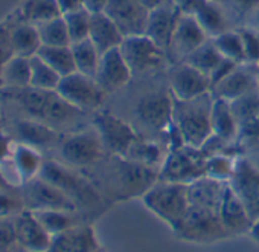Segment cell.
<instances>
[{"instance_id": "cb8c5ba5", "label": "cell", "mask_w": 259, "mask_h": 252, "mask_svg": "<svg viewBox=\"0 0 259 252\" xmlns=\"http://www.w3.org/2000/svg\"><path fill=\"white\" fill-rule=\"evenodd\" d=\"M227 185V182H221L209 176H203L194 181L188 185L189 205L220 212Z\"/></svg>"}, {"instance_id": "8d00e7d4", "label": "cell", "mask_w": 259, "mask_h": 252, "mask_svg": "<svg viewBox=\"0 0 259 252\" xmlns=\"http://www.w3.org/2000/svg\"><path fill=\"white\" fill-rule=\"evenodd\" d=\"M223 60H224L223 55L218 52V49L215 48V45L209 39L203 46H200L191 55H188L183 61L189 63L191 66H194L195 69H198L204 75L210 77L213 74V70L223 63Z\"/></svg>"}, {"instance_id": "d6986e66", "label": "cell", "mask_w": 259, "mask_h": 252, "mask_svg": "<svg viewBox=\"0 0 259 252\" xmlns=\"http://www.w3.org/2000/svg\"><path fill=\"white\" fill-rule=\"evenodd\" d=\"M7 162L13 168L11 179H10L11 187L25 185L29 181L38 177L45 165L40 150L19 141H14L11 156Z\"/></svg>"}, {"instance_id": "277c9868", "label": "cell", "mask_w": 259, "mask_h": 252, "mask_svg": "<svg viewBox=\"0 0 259 252\" xmlns=\"http://www.w3.org/2000/svg\"><path fill=\"white\" fill-rule=\"evenodd\" d=\"M40 177L58 187L78 208L93 209L102 203V194L93 182L75 173L72 167L58 162H45Z\"/></svg>"}, {"instance_id": "db71d44e", "label": "cell", "mask_w": 259, "mask_h": 252, "mask_svg": "<svg viewBox=\"0 0 259 252\" xmlns=\"http://www.w3.org/2000/svg\"><path fill=\"white\" fill-rule=\"evenodd\" d=\"M256 244H259V219H256L254 222H253V225H251V228H250V231H248V234H247Z\"/></svg>"}, {"instance_id": "816d5d0a", "label": "cell", "mask_w": 259, "mask_h": 252, "mask_svg": "<svg viewBox=\"0 0 259 252\" xmlns=\"http://www.w3.org/2000/svg\"><path fill=\"white\" fill-rule=\"evenodd\" d=\"M57 4H58L63 16L78 11V10H82V0H57Z\"/></svg>"}, {"instance_id": "b9f144b4", "label": "cell", "mask_w": 259, "mask_h": 252, "mask_svg": "<svg viewBox=\"0 0 259 252\" xmlns=\"http://www.w3.org/2000/svg\"><path fill=\"white\" fill-rule=\"evenodd\" d=\"M63 17H64V22H66L72 43H78V42L89 39L90 25H92V14L89 11H85L82 8V10L69 13Z\"/></svg>"}, {"instance_id": "11a10c76", "label": "cell", "mask_w": 259, "mask_h": 252, "mask_svg": "<svg viewBox=\"0 0 259 252\" xmlns=\"http://www.w3.org/2000/svg\"><path fill=\"white\" fill-rule=\"evenodd\" d=\"M248 26H251V28H254V29H257L259 31V10L257 11H254L250 17H248Z\"/></svg>"}, {"instance_id": "7402d4cb", "label": "cell", "mask_w": 259, "mask_h": 252, "mask_svg": "<svg viewBox=\"0 0 259 252\" xmlns=\"http://www.w3.org/2000/svg\"><path fill=\"white\" fill-rule=\"evenodd\" d=\"M14 225L23 252H48L52 235L43 228L32 211H22L14 217Z\"/></svg>"}, {"instance_id": "c3c4849f", "label": "cell", "mask_w": 259, "mask_h": 252, "mask_svg": "<svg viewBox=\"0 0 259 252\" xmlns=\"http://www.w3.org/2000/svg\"><path fill=\"white\" fill-rule=\"evenodd\" d=\"M232 7L242 16H251L259 10V0H230Z\"/></svg>"}, {"instance_id": "4dcf8cb0", "label": "cell", "mask_w": 259, "mask_h": 252, "mask_svg": "<svg viewBox=\"0 0 259 252\" xmlns=\"http://www.w3.org/2000/svg\"><path fill=\"white\" fill-rule=\"evenodd\" d=\"M10 45L14 55L31 58L38 54L41 45V39L35 25L28 22H20L10 32Z\"/></svg>"}, {"instance_id": "680465c9", "label": "cell", "mask_w": 259, "mask_h": 252, "mask_svg": "<svg viewBox=\"0 0 259 252\" xmlns=\"http://www.w3.org/2000/svg\"><path fill=\"white\" fill-rule=\"evenodd\" d=\"M209 2H217V4H221V2H224V0H209Z\"/></svg>"}, {"instance_id": "f35d334b", "label": "cell", "mask_w": 259, "mask_h": 252, "mask_svg": "<svg viewBox=\"0 0 259 252\" xmlns=\"http://www.w3.org/2000/svg\"><path fill=\"white\" fill-rule=\"evenodd\" d=\"M61 77L38 55L31 57V86L41 90H57Z\"/></svg>"}, {"instance_id": "e0dca14e", "label": "cell", "mask_w": 259, "mask_h": 252, "mask_svg": "<svg viewBox=\"0 0 259 252\" xmlns=\"http://www.w3.org/2000/svg\"><path fill=\"white\" fill-rule=\"evenodd\" d=\"M133 77L128 63L125 61L120 49H111L101 55L99 67L96 72V83L105 93H114L125 87Z\"/></svg>"}, {"instance_id": "7dc6e473", "label": "cell", "mask_w": 259, "mask_h": 252, "mask_svg": "<svg viewBox=\"0 0 259 252\" xmlns=\"http://www.w3.org/2000/svg\"><path fill=\"white\" fill-rule=\"evenodd\" d=\"M239 32L242 37L245 63L259 66V31L251 26H245L239 29Z\"/></svg>"}, {"instance_id": "484cf974", "label": "cell", "mask_w": 259, "mask_h": 252, "mask_svg": "<svg viewBox=\"0 0 259 252\" xmlns=\"http://www.w3.org/2000/svg\"><path fill=\"white\" fill-rule=\"evenodd\" d=\"M14 132L19 142L31 146L37 150L49 149L58 142V133L54 127L32 118L19 121L14 127Z\"/></svg>"}, {"instance_id": "7c38bea8", "label": "cell", "mask_w": 259, "mask_h": 252, "mask_svg": "<svg viewBox=\"0 0 259 252\" xmlns=\"http://www.w3.org/2000/svg\"><path fill=\"white\" fill-rule=\"evenodd\" d=\"M227 184L247 209L250 219L253 222L259 219V168L247 156H239Z\"/></svg>"}, {"instance_id": "9a60e30c", "label": "cell", "mask_w": 259, "mask_h": 252, "mask_svg": "<svg viewBox=\"0 0 259 252\" xmlns=\"http://www.w3.org/2000/svg\"><path fill=\"white\" fill-rule=\"evenodd\" d=\"M169 92L179 101H189L212 92V84L207 75L195 69L186 61L176 63L168 74Z\"/></svg>"}, {"instance_id": "f6af8a7d", "label": "cell", "mask_w": 259, "mask_h": 252, "mask_svg": "<svg viewBox=\"0 0 259 252\" xmlns=\"http://www.w3.org/2000/svg\"><path fill=\"white\" fill-rule=\"evenodd\" d=\"M25 209L26 206H25L23 197L11 193L10 188L0 190V220L14 219Z\"/></svg>"}, {"instance_id": "6f0895ef", "label": "cell", "mask_w": 259, "mask_h": 252, "mask_svg": "<svg viewBox=\"0 0 259 252\" xmlns=\"http://www.w3.org/2000/svg\"><path fill=\"white\" fill-rule=\"evenodd\" d=\"M247 158H248V159H250V161H251V162L259 168V153H256V155H253V156H247Z\"/></svg>"}, {"instance_id": "ee69618b", "label": "cell", "mask_w": 259, "mask_h": 252, "mask_svg": "<svg viewBox=\"0 0 259 252\" xmlns=\"http://www.w3.org/2000/svg\"><path fill=\"white\" fill-rule=\"evenodd\" d=\"M236 146L242 156L259 153V116L239 127Z\"/></svg>"}, {"instance_id": "f907efd6", "label": "cell", "mask_w": 259, "mask_h": 252, "mask_svg": "<svg viewBox=\"0 0 259 252\" xmlns=\"http://www.w3.org/2000/svg\"><path fill=\"white\" fill-rule=\"evenodd\" d=\"M110 0H82V8L90 14L105 13Z\"/></svg>"}, {"instance_id": "7a4b0ae2", "label": "cell", "mask_w": 259, "mask_h": 252, "mask_svg": "<svg viewBox=\"0 0 259 252\" xmlns=\"http://www.w3.org/2000/svg\"><path fill=\"white\" fill-rule=\"evenodd\" d=\"M212 102H213L212 93L189 101L176 99L172 124L183 136L186 146L194 149H201L206 144V141L212 136V124H210Z\"/></svg>"}, {"instance_id": "52a82bcc", "label": "cell", "mask_w": 259, "mask_h": 252, "mask_svg": "<svg viewBox=\"0 0 259 252\" xmlns=\"http://www.w3.org/2000/svg\"><path fill=\"white\" fill-rule=\"evenodd\" d=\"M206 159L207 156L201 152V149L185 146L169 150L159 170V179L189 185L194 181L206 176Z\"/></svg>"}, {"instance_id": "94428289", "label": "cell", "mask_w": 259, "mask_h": 252, "mask_svg": "<svg viewBox=\"0 0 259 252\" xmlns=\"http://www.w3.org/2000/svg\"><path fill=\"white\" fill-rule=\"evenodd\" d=\"M257 89H259V78H257Z\"/></svg>"}, {"instance_id": "8992f818", "label": "cell", "mask_w": 259, "mask_h": 252, "mask_svg": "<svg viewBox=\"0 0 259 252\" xmlns=\"http://www.w3.org/2000/svg\"><path fill=\"white\" fill-rule=\"evenodd\" d=\"M180 240L195 244H212L229 238L218 211L189 205L183 220L172 231Z\"/></svg>"}, {"instance_id": "ac0fdd59", "label": "cell", "mask_w": 259, "mask_h": 252, "mask_svg": "<svg viewBox=\"0 0 259 252\" xmlns=\"http://www.w3.org/2000/svg\"><path fill=\"white\" fill-rule=\"evenodd\" d=\"M259 66L242 63L238 64L223 81L212 87V96L226 99L229 102L238 99L239 96L257 89Z\"/></svg>"}, {"instance_id": "3957f363", "label": "cell", "mask_w": 259, "mask_h": 252, "mask_svg": "<svg viewBox=\"0 0 259 252\" xmlns=\"http://www.w3.org/2000/svg\"><path fill=\"white\" fill-rule=\"evenodd\" d=\"M142 202L148 211L165 222L174 231L183 220L188 208V185L166 181H157L144 196Z\"/></svg>"}, {"instance_id": "5bb4252c", "label": "cell", "mask_w": 259, "mask_h": 252, "mask_svg": "<svg viewBox=\"0 0 259 252\" xmlns=\"http://www.w3.org/2000/svg\"><path fill=\"white\" fill-rule=\"evenodd\" d=\"M23 202L29 211H46V209H63V211H79L75 202L66 196L58 187L35 177L23 185Z\"/></svg>"}, {"instance_id": "bcb514c9", "label": "cell", "mask_w": 259, "mask_h": 252, "mask_svg": "<svg viewBox=\"0 0 259 252\" xmlns=\"http://www.w3.org/2000/svg\"><path fill=\"white\" fill-rule=\"evenodd\" d=\"M0 252H23L14 219H5L0 220Z\"/></svg>"}, {"instance_id": "f5cc1de1", "label": "cell", "mask_w": 259, "mask_h": 252, "mask_svg": "<svg viewBox=\"0 0 259 252\" xmlns=\"http://www.w3.org/2000/svg\"><path fill=\"white\" fill-rule=\"evenodd\" d=\"M139 2H141L148 11H153V10L159 8V7H162L163 4L169 2V0H139Z\"/></svg>"}, {"instance_id": "e575fe53", "label": "cell", "mask_w": 259, "mask_h": 252, "mask_svg": "<svg viewBox=\"0 0 259 252\" xmlns=\"http://www.w3.org/2000/svg\"><path fill=\"white\" fill-rule=\"evenodd\" d=\"M37 55L46 61L61 78L76 72L70 46H41Z\"/></svg>"}, {"instance_id": "83f0119b", "label": "cell", "mask_w": 259, "mask_h": 252, "mask_svg": "<svg viewBox=\"0 0 259 252\" xmlns=\"http://www.w3.org/2000/svg\"><path fill=\"white\" fill-rule=\"evenodd\" d=\"M210 124L213 136L229 144H236L239 135V124L235 118V113L229 101L213 98L210 110Z\"/></svg>"}, {"instance_id": "d6a6232c", "label": "cell", "mask_w": 259, "mask_h": 252, "mask_svg": "<svg viewBox=\"0 0 259 252\" xmlns=\"http://www.w3.org/2000/svg\"><path fill=\"white\" fill-rule=\"evenodd\" d=\"M32 212L52 237L82 225V217L79 215L78 211L46 209V211H32Z\"/></svg>"}, {"instance_id": "f1b7e54d", "label": "cell", "mask_w": 259, "mask_h": 252, "mask_svg": "<svg viewBox=\"0 0 259 252\" xmlns=\"http://www.w3.org/2000/svg\"><path fill=\"white\" fill-rule=\"evenodd\" d=\"M206 31L209 39H213L226 31H229V22L221 4L209 2V0H198L194 11L191 13Z\"/></svg>"}, {"instance_id": "ffe728a7", "label": "cell", "mask_w": 259, "mask_h": 252, "mask_svg": "<svg viewBox=\"0 0 259 252\" xmlns=\"http://www.w3.org/2000/svg\"><path fill=\"white\" fill-rule=\"evenodd\" d=\"M207 40H209V35L200 26L197 19L191 14L183 13L176 26V31L172 34L168 49L176 57H179L180 61H183L188 55H191L200 46H203Z\"/></svg>"}, {"instance_id": "6da1fadb", "label": "cell", "mask_w": 259, "mask_h": 252, "mask_svg": "<svg viewBox=\"0 0 259 252\" xmlns=\"http://www.w3.org/2000/svg\"><path fill=\"white\" fill-rule=\"evenodd\" d=\"M32 119L41 121L55 129V125H66L76 121L84 113L70 105L57 90H41L26 87L22 90L8 92Z\"/></svg>"}, {"instance_id": "836d02e7", "label": "cell", "mask_w": 259, "mask_h": 252, "mask_svg": "<svg viewBox=\"0 0 259 252\" xmlns=\"http://www.w3.org/2000/svg\"><path fill=\"white\" fill-rule=\"evenodd\" d=\"M70 48H72L76 72L95 78L101 61V52L95 48V45L89 39L78 43H72Z\"/></svg>"}, {"instance_id": "74e56055", "label": "cell", "mask_w": 259, "mask_h": 252, "mask_svg": "<svg viewBox=\"0 0 259 252\" xmlns=\"http://www.w3.org/2000/svg\"><path fill=\"white\" fill-rule=\"evenodd\" d=\"M218 52L223 55V58L230 60L236 64L245 63L244 57V45H242V37L239 31H226L213 39H210Z\"/></svg>"}, {"instance_id": "603a6c76", "label": "cell", "mask_w": 259, "mask_h": 252, "mask_svg": "<svg viewBox=\"0 0 259 252\" xmlns=\"http://www.w3.org/2000/svg\"><path fill=\"white\" fill-rule=\"evenodd\" d=\"M48 252H101V244L93 228L82 223L54 235Z\"/></svg>"}, {"instance_id": "f546056e", "label": "cell", "mask_w": 259, "mask_h": 252, "mask_svg": "<svg viewBox=\"0 0 259 252\" xmlns=\"http://www.w3.org/2000/svg\"><path fill=\"white\" fill-rule=\"evenodd\" d=\"M31 86V58L11 55L0 70V87L14 92Z\"/></svg>"}, {"instance_id": "5b68a950", "label": "cell", "mask_w": 259, "mask_h": 252, "mask_svg": "<svg viewBox=\"0 0 259 252\" xmlns=\"http://www.w3.org/2000/svg\"><path fill=\"white\" fill-rule=\"evenodd\" d=\"M111 171L113 196L117 200L142 197L159 181L157 170L120 156H111Z\"/></svg>"}, {"instance_id": "44dd1931", "label": "cell", "mask_w": 259, "mask_h": 252, "mask_svg": "<svg viewBox=\"0 0 259 252\" xmlns=\"http://www.w3.org/2000/svg\"><path fill=\"white\" fill-rule=\"evenodd\" d=\"M182 14L183 11L176 4H172L171 0L163 4L162 7L150 11L145 35H148L151 40H154L160 48L166 51Z\"/></svg>"}, {"instance_id": "d4e9b609", "label": "cell", "mask_w": 259, "mask_h": 252, "mask_svg": "<svg viewBox=\"0 0 259 252\" xmlns=\"http://www.w3.org/2000/svg\"><path fill=\"white\" fill-rule=\"evenodd\" d=\"M220 219L223 222V226L229 238L248 234L253 225V220L250 219L247 209L244 208V205L235 196V193L230 190L229 185H227V190H226V194L220 208Z\"/></svg>"}, {"instance_id": "2e32d148", "label": "cell", "mask_w": 259, "mask_h": 252, "mask_svg": "<svg viewBox=\"0 0 259 252\" xmlns=\"http://www.w3.org/2000/svg\"><path fill=\"white\" fill-rule=\"evenodd\" d=\"M105 14L117 25L123 37L142 35L147 31L150 11L139 0H110Z\"/></svg>"}, {"instance_id": "681fc988", "label": "cell", "mask_w": 259, "mask_h": 252, "mask_svg": "<svg viewBox=\"0 0 259 252\" xmlns=\"http://www.w3.org/2000/svg\"><path fill=\"white\" fill-rule=\"evenodd\" d=\"M13 147H14V141L11 139V136L5 135L0 130V165H4L10 159Z\"/></svg>"}, {"instance_id": "ba28073f", "label": "cell", "mask_w": 259, "mask_h": 252, "mask_svg": "<svg viewBox=\"0 0 259 252\" xmlns=\"http://www.w3.org/2000/svg\"><path fill=\"white\" fill-rule=\"evenodd\" d=\"M93 127L96 129L102 146L110 156L125 158L128 150L139 139V135L130 124L107 110H98L93 116Z\"/></svg>"}, {"instance_id": "ab89813d", "label": "cell", "mask_w": 259, "mask_h": 252, "mask_svg": "<svg viewBox=\"0 0 259 252\" xmlns=\"http://www.w3.org/2000/svg\"><path fill=\"white\" fill-rule=\"evenodd\" d=\"M37 29H38L43 46H70L72 45L63 16L38 25Z\"/></svg>"}, {"instance_id": "1f68e13d", "label": "cell", "mask_w": 259, "mask_h": 252, "mask_svg": "<svg viewBox=\"0 0 259 252\" xmlns=\"http://www.w3.org/2000/svg\"><path fill=\"white\" fill-rule=\"evenodd\" d=\"M168 152H169L168 146H163V144H159L154 141H145V139L139 138L133 144V147L128 150L125 158L159 171L168 156Z\"/></svg>"}, {"instance_id": "91938a15", "label": "cell", "mask_w": 259, "mask_h": 252, "mask_svg": "<svg viewBox=\"0 0 259 252\" xmlns=\"http://www.w3.org/2000/svg\"><path fill=\"white\" fill-rule=\"evenodd\" d=\"M0 129H2V119H0Z\"/></svg>"}, {"instance_id": "9c48e42d", "label": "cell", "mask_w": 259, "mask_h": 252, "mask_svg": "<svg viewBox=\"0 0 259 252\" xmlns=\"http://www.w3.org/2000/svg\"><path fill=\"white\" fill-rule=\"evenodd\" d=\"M60 155L66 165L72 168H85L102 162L107 152L96 129L90 127L63 139Z\"/></svg>"}, {"instance_id": "30bf717a", "label": "cell", "mask_w": 259, "mask_h": 252, "mask_svg": "<svg viewBox=\"0 0 259 252\" xmlns=\"http://www.w3.org/2000/svg\"><path fill=\"white\" fill-rule=\"evenodd\" d=\"M57 92L61 98H64L70 105L87 112H98L105 99V92L99 87L95 78L82 75L79 72H73L61 78Z\"/></svg>"}, {"instance_id": "4fadbf2b", "label": "cell", "mask_w": 259, "mask_h": 252, "mask_svg": "<svg viewBox=\"0 0 259 252\" xmlns=\"http://www.w3.org/2000/svg\"><path fill=\"white\" fill-rule=\"evenodd\" d=\"M174 102L171 92H150L136 102L135 113L145 127L168 132L174 121Z\"/></svg>"}, {"instance_id": "9f6ffc18", "label": "cell", "mask_w": 259, "mask_h": 252, "mask_svg": "<svg viewBox=\"0 0 259 252\" xmlns=\"http://www.w3.org/2000/svg\"><path fill=\"white\" fill-rule=\"evenodd\" d=\"M11 185L8 184V181L5 179V176H4V173H2V170H0V190H5V188H10Z\"/></svg>"}, {"instance_id": "60d3db41", "label": "cell", "mask_w": 259, "mask_h": 252, "mask_svg": "<svg viewBox=\"0 0 259 252\" xmlns=\"http://www.w3.org/2000/svg\"><path fill=\"white\" fill-rule=\"evenodd\" d=\"M239 127L259 116V89H254L230 102Z\"/></svg>"}, {"instance_id": "7bdbcfd3", "label": "cell", "mask_w": 259, "mask_h": 252, "mask_svg": "<svg viewBox=\"0 0 259 252\" xmlns=\"http://www.w3.org/2000/svg\"><path fill=\"white\" fill-rule=\"evenodd\" d=\"M238 158L239 156H232V155L209 156L206 159V176L221 182H229L233 174Z\"/></svg>"}, {"instance_id": "d590c367", "label": "cell", "mask_w": 259, "mask_h": 252, "mask_svg": "<svg viewBox=\"0 0 259 252\" xmlns=\"http://www.w3.org/2000/svg\"><path fill=\"white\" fill-rule=\"evenodd\" d=\"M23 22L32 23L35 26L61 17L60 7L57 0H28L23 5Z\"/></svg>"}, {"instance_id": "4316f807", "label": "cell", "mask_w": 259, "mask_h": 252, "mask_svg": "<svg viewBox=\"0 0 259 252\" xmlns=\"http://www.w3.org/2000/svg\"><path fill=\"white\" fill-rule=\"evenodd\" d=\"M123 34L117 28V25L105 14H92V25H90V34L89 40L95 45V48L102 54L120 48L123 42Z\"/></svg>"}, {"instance_id": "8fae6325", "label": "cell", "mask_w": 259, "mask_h": 252, "mask_svg": "<svg viewBox=\"0 0 259 252\" xmlns=\"http://www.w3.org/2000/svg\"><path fill=\"white\" fill-rule=\"evenodd\" d=\"M119 49L133 74H147L165 64V49L145 34L125 37Z\"/></svg>"}]
</instances>
